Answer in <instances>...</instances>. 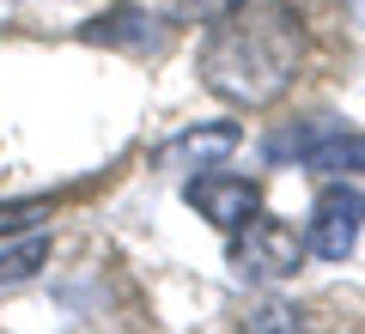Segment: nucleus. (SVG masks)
Masks as SVG:
<instances>
[{
	"label": "nucleus",
	"mask_w": 365,
	"mask_h": 334,
	"mask_svg": "<svg viewBox=\"0 0 365 334\" xmlns=\"http://www.w3.org/2000/svg\"><path fill=\"white\" fill-rule=\"evenodd\" d=\"M304 61V25L287 0H244L201 43V85L225 103H262L287 98Z\"/></svg>",
	"instance_id": "1"
},
{
	"label": "nucleus",
	"mask_w": 365,
	"mask_h": 334,
	"mask_svg": "<svg viewBox=\"0 0 365 334\" xmlns=\"http://www.w3.org/2000/svg\"><path fill=\"white\" fill-rule=\"evenodd\" d=\"M304 261V237L292 231L287 219H268L256 213L250 225H237L232 237V268L250 273V280H292Z\"/></svg>",
	"instance_id": "2"
},
{
	"label": "nucleus",
	"mask_w": 365,
	"mask_h": 334,
	"mask_svg": "<svg viewBox=\"0 0 365 334\" xmlns=\"http://www.w3.org/2000/svg\"><path fill=\"white\" fill-rule=\"evenodd\" d=\"M359 225H365V194L347 177H329L323 194L311 201V249L323 261H347L359 244Z\"/></svg>",
	"instance_id": "3"
},
{
	"label": "nucleus",
	"mask_w": 365,
	"mask_h": 334,
	"mask_svg": "<svg viewBox=\"0 0 365 334\" xmlns=\"http://www.w3.org/2000/svg\"><path fill=\"white\" fill-rule=\"evenodd\" d=\"M182 201L195 207L207 225L237 231V225H250V219L262 213V182L256 177H220V170H207V177H195L189 189H182Z\"/></svg>",
	"instance_id": "4"
},
{
	"label": "nucleus",
	"mask_w": 365,
	"mask_h": 334,
	"mask_svg": "<svg viewBox=\"0 0 365 334\" xmlns=\"http://www.w3.org/2000/svg\"><path fill=\"white\" fill-rule=\"evenodd\" d=\"M86 43H98V49H128V55H158L165 49V37L170 31L158 25L153 13H140V6H116V13H104V19H91L86 31H79Z\"/></svg>",
	"instance_id": "5"
},
{
	"label": "nucleus",
	"mask_w": 365,
	"mask_h": 334,
	"mask_svg": "<svg viewBox=\"0 0 365 334\" xmlns=\"http://www.w3.org/2000/svg\"><path fill=\"white\" fill-rule=\"evenodd\" d=\"M237 122H213V128H182L177 140L158 152V165L165 170H213L220 158H232L237 152Z\"/></svg>",
	"instance_id": "6"
},
{
	"label": "nucleus",
	"mask_w": 365,
	"mask_h": 334,
	"mask_svg": "<svg viewBox=\"0 0 365 334\" xmlns=\"http://www.w3.org/2000/svg\"><path fill=\"white\" fill-rule=\"evenodd\" d=\"M304 170H317V177H365V134L329 122L323 140L304 152Z\"/></svg>",
	"instance_id": "7"
},
{
	"label": "nucleus",
	"mask_w": 365,
	"mask_h": 334,
	"mask_svg": "<svg viewBox=\"0 0 365 334\" xmlns=\"http://www.w3.org/2000/svg\"><path fill=\"white\" fill-rule=\"evenodd\" d=\"M49 261V231H25L19 244H6L0 249V286H19V280H31V273Z\"/></svg>",
	"instance_id": "8"
},
{
	"label": "nucleus",
	"mask_w": 365,
	"mask_h": 334,
	"mask_svg": "<svg viewBox=\"0 0 365 334\" xmlns=\"http://www.w3.org/2000/svg\"><path fill=\"white\" fill-rule=\"evenodd\" d=\"M244 334H299V310L287 298H256L244 310Z\"/></svg>",
	"instance_id": "9"
},
{
	"label": "nucleus",
	"mask_w": 365,
	"mask_h": 334,
	"mask_svg": "<svg viewBox=\"0 0 365 334\" xmlns=\"http://www.w3.org/2000/svg\"><path fill=\"white\" fill-rule=\"evenodd\" d=\"M323 128H329V116H317V122H299V128H280V134H268V158H299V165H304V152H311V146L323 140Z\"/></svg>",
	"instance_id": "10"
},
{
	"label": "nucleus",
	"mask_w": 365,
	"mask_h": 334,
	"mask_svg": "<svg viewBox=\"0 0 365 334\" xmlns=\"http://www.w3.org/2000/svg\"><path fill=\"white\" fill-rule=\"evenodd\" d=\"M37 219H49V201H43V194H31V201H0V237L31 231Z\"/></svg>",
	"instance_id": "11"
}]
</instances>
